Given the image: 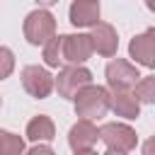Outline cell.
I'll list each match as a JSON object with an SVG mask.
<instances>
[{"instance_id":"cell-1","label":"cell","mask_w":155,"mask_h":155,"mask_svg":"<svg viewBox=\"0 0 155 155\" xmlns=\"http://www.w3.org/2000/svg\"><path fill=\"white\" fill-rule=\"evenodd\" d=\"M75 114L80 119H102L109 111V90L102 85H85L75 92Z\"/></svg>"},{"instance_id":"cell-2","label":"cell","mask_w":155,"mask_h":155,"mask_svg":"<svg viewBox=\"0 0 155 155\" xmlns=\"http://www.w3.org/2000/svg\"><path fill=\"white\" fill-rule=\"evenodd\" d=\"M56 34V17L48 10H34L24 19V39L31 46H44Z\"/></svg>"},{"instance_id":"cell-3","label":"cell","mask_w":155,"mask_h":155,"mask_svg":"<svg viewBox=\"0 0 155 155\" xmlns=\"http://www.w3.org/2000/svg\"><path fill=\"white\" fill-rule=\"evenodd\" d=\"M99 140L109 153H131L138 145L136 131L126 124H104L99 128Z\"/></svg>"},{"instance_id":"cell-4","label":"cell","mask_w":155,"mask_h":155,"mask_svg":"<svg viewBox=\"0 0 155 155\" xmlns=\"http://www.w3.org/2000/svg\"><path fill=\"white\" fill-rule=\"evenodd\" d=\"M90 82H92V73H90L82 63H80V65L68 63V65L58 73V78L53 80V87L58 90V94H61V97L73 99V97H75V92H78L80 87L90 85Z\"/></svg>"},{"instance_id":"cell-5","label":"cell","mask_w":155,"mask_h":155,"mask_svg":"<svg viewBox=\"0 0 155 155\" xmlns=\"http://www.w3.org/2000/svg\"><path fill=\"white\" fill-rule=\"evenodd\" d=\"M92 53H94V48H92L90 34H63L61 36V56H63V63L80 65Z\"/></svg>"},{"instance_id":"cell-6","label":"cell","mask_w":155,"mask_h":155,"mask_svg":"<svg viewBox=\"0 0 155 155\" xmlns=\"http://www.w3.org/2000/svg\"><path fill=\"white\" fill-rule=\"evenodd\" d=\"M104 75H107V85H109L111 90H131V87L138 82V78H140L138 68H136L133 63L124 61V58L109 61Z\"/></svg>"},{"instance_id":"cell-7","label":"cell","mask_w":155,"mask_h":155,"mask_svg":"<svg viewBox=\"0 0 155 155\" xmlns=\"http://www.w3.org/2000/svg\"><path fill=\"white\" fill-rule=\"evenodd\" d=\"M22 87L31 97L46 99L53 92V75L41 65H27V68H22Z\"/></svg>"},{"instance_id":"cell-8","label":"cell","mask_w":155,"mask_h":155,"mask_svg":"<svg viewBox=\"0 0 155 155\" xmlns=\"http://www.w3.org/2000/svg\"><path fill=\"white\" fill-rule=\"evenodd\" d=\"M99 140V128L90 121V119H80L78 124L70 126L68 131V145L73 153H92L94 145Z\"/></svg>"},{"instance_id":"cell-9","label":"cell","mask_w":155,"mask_h":155,"mask_svg":"<svg viewBox=\"0 0 155 155\" xmlns=\"http://www.w3.org/2000/svg\"><path fill=\"white\" fill-rule=\"evenodd\" d=\"M92 48L104 56V58H111L116 56V48H119V36H116V29L109 24V22H94L92 24Z\"/></svg>"},{"instance_id":"cell-10","label":"cell","mask_w":155,"mask_h":155,"mask_svg":"<svg viewBox=\"0 0 155 155\" xmlns=\"http://www.w3.org/2000/svg\"><path fill=\"white\" fill-rule=\"evenodd\" d=\"M128 53L131 58H136V63L145 65V68H155V29H145L143 34L133 36L128 44Z\"/></svg>"},{"instance_id":"cell-11","label":"cell","mask_w":155,"mask_h":155,"mask_svg":"<svg viewBox=\"0 0 155 155\" xmlns=\"http://www.w3.org/2000/svg\"><path fill=\"white\" fill-rule=\"evenodd\" d=\"M109 109H114L116 116L138 119V114H140V102L136 99L133 90H111V94H109Z\"/></svg>"},{"instance_id":"cell-12","label":"cell","mask_w":155,"mask_h":155,"mask_svg":"<svg viewBox=\"0 0 155 155\" xmlns=\"http://www.w3.org/2000/svg\"><path fill=\"white\" fill-rule=\"evenodd\" d=\"M68 17L73 27H92L99 22V0H73Z\"/></svg>"},{"instance_id":"cell-13","label":"cell","mask_w":155,"mask_h":155,"mask_svg":"<svg viewBox=\"0 0 155 155\" xmlns=\"http://www.w3.org/2000/svg\"><path fill=\"white\" fill-rule=\"evenodd\" d=\"M56 136V126L53 121L46 116V114H39L34 116L29 124H27V138L31 143H44V140H53Z\"/></svg>"},{"instance_id":"cell-14","label":"cell","mask_w":155,"mask_h":155,"mask_svg":"<svg viewBox=\"0 0 155 155\" xmlns=\"http://www.w3.org/2000/svg\"><path fill=\"white\" fill-rule=\"evenodd\" d=\"M19 153H24L22 136H15V133L0 128V155H19Z\"/></svg>"},{"instance_id":"cell-15","label":"cell","mask_w":155,"mask_h":155,"mask_svg":"<svg viewBox=\"0 0 155 155\" xmlns=\"http://www.w3.org/2000/svg\"><path fill=\"white\" fill-rule=\"evenodd\" d=\"M131 90H133V94L140 104H153L155 102V78H143Z\"/></svg>"},{"instance_id":"cell-16","label":"cell","mask_w":155,"mask_h":155,"mask_svg":"<svg viewBox=\"0 0 155 155\" xmlns=\"http://www.w3.org/2000/svg\"><path fill=\"white\" fill-rule=\"evenodd\" d=\"M44 61L48 68H58L63 63V56H61V36H51L46 44H44Z\"/></svg>"},{"instance_id":"cell-17","label":"cell","mask_w":155,"mask_h":155,"mask_svg":"<svg viewBox=\"0 0 155 155\" xmlns=\"http://www.w3.org/2000/svg\"><path fill=\"white\" fill-rule=\"evenodd\" d=\"M15 70V53L7 46H0V80H7Z\"/></svg>"},{"instance_id":"cell-18","label":"cell","mask_w":155,"mask_h":155,"mask_svg":"<svg viewBox=\"0 0 155 155\" xmlns=\"http://www.w3.org/2000/svg\"><path fill=\"white\" fill-rule=\"evenodd\" d=\"M51 150H53L51 145H44V143H34L29 153H51Z\"/></svg>"},{"instance_id":"cell-19","label":"cell","mask_w":155,"mask_h":155,"mask_svg":"<svg viewBox=\"0 0 155 155\" xmlns=\"http://www.w3.org/2000/svg\"><path fill=\"white\" fill-rule=\"evenodd\" d=\"M36 2H39V5H56L58 0H36Z\"/></svg>"},{"instance_id":"cell-20","label":"cell","mask_w":155,"mask_h":155,"mask_svg":"<svg viewBox=\"0 0 155 155\" xmlns=\"http://www.w3.org/2000/svg\"><path fill=\"white\" fill-rule=\"evenodd\" d=\"M145 5H148L150 10H155V0H145Z\"/></svg>"},{"instance_id":"cell-21","label":"cell","mask_w":155,"mask_h":155,"mask_svg":"<svg viewBox=\"0 0 155 155\" xmlns=\"http://www.w3.org/2000/svg\"><path fill=\"white\" fill-rule=\"evenodd\" d=\"M0 104H2V99H0Z\"/></svg>"}]
</instances>
